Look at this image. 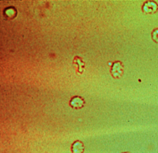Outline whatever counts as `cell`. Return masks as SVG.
Listing matches in <instances>:
<instances>
[{
    "instance_id": "obj_3",
    "label": "cell",
    "mask_w": 158,
    "mask_h": 153,
    "mask_svg": "<svg viewBox=\"0 0 158 153\" xmlns=\"http://www.w3.org/2000/svg\"></svg>"
},
{
    "instance_id": "obj_2",
    "label": "cell",
    "mask_w": 158,
    "mask_h": 153,
    "mask_svg": "<svg viewBox=\"0 0 158 153\" xmlns=\"http://www.w3.org/2000/svg\"><path fill=\"white\" fill-rule=\"evenodd\" d=\"M74 152L75 153H80L82 152L83 150V147L82 145L80 143H77L75 144L74 146Z\"/></svg>"
},
{
    "instance_id": "obj_1",
    "label": "cell",
    "mask_w": 158,
    "mask_h": 153,
    "mask_svg": "<svg viewBox=\"0 0 158 153\" xmlns=\"http://www.w3.org/2000/svg\"><path fill=\"white\" fill-rule=\"evenodd\" d=\"M82 104V100L79 98H74L71 101V105L74 107L81 106Z\"/></svg>"
}]
</instances>
